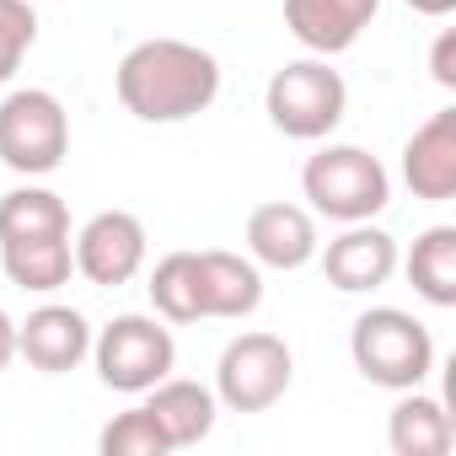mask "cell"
<instances>
[{"label":"cell","mask_w":456,"mask_h":456,"mask_svg":"<svg viewBox=\"0 0 456 456\" xmlns=\"http://www.w3.org/2000/svg\"><path fill=\"white\" fill-rule=\"evenodd\" d=\"M113 92L140 124H188L220 97V60L183 38H145L118 60Z\"/></svg>","instance_id":"obj_1"},{"label":"cell","mask_w":456,"mask_h":456,"mask_svg":"<svg viewBox=\"0 0 456 456\" xmlns=\"http://www.w3.org/2000/svg\"><path fill=\"white\" fill-rule=\"evenodd\" d=\"M349 354H354V370L370 387H387V392L424 387V376L435 370V338L403 306H370V312H360L354 328H349Z\"/></svg>","instance_id":"obj_2"},{"label":"cell","mask_w":456,"mask_h":456,"mask_svg":"<svg viewBox=\"0 0 456 456\" xmlns=\"http://www.w3.org/2000/svg\"><path fill=\"white\" fill-rule=\"evenodd\" d=\"M301 193L312 199V215L354 225V220H376L392 204V177L365 145H322L301 167Z\"/></svg>","instance_id":"obj_3"},{"label":"cell","mask_w":456,"mask_h":456,"mask_svg":"<svg viewBox=\"0 0 456 456\" xmlns=\"http://www.w3.org/2000/svg\"><path fill=\"white\" fill-rule=\"evenodd\" d=\"M264 113L280 134L290 140H328L344 113H349V86L344 76L328 65V60H290L285 70L269 76V92H264Z\"/></svg>","instance_id":"obj_4"},{"label":"cell","mask_w":456,"mask_h":456,"mask_svg":"<svg viewBox=\"0 0 456 456\" xmlns=\"http://www.w3.org/2000/svg\"><path fill=\"white\" fill-rule=\"evenodd\" d=\"M92 360H97L102 387H113V392H124V397H140V392H151L161 376H172V365H177V338H172L167 317L124 312V317H113L102 333H92Z\"/></svg>","instance_id":"obj_5"},{"label":"cell","mask_w":456,"mask_h":456,"mask_svg":"<svg viewBox=\"0 0 456 456\" xmlns=\"http://www.w3.org/2000/svg\"><path fill=\"white\" fill-rule=\"evenodd\" d=\"M70 156V113L44 86H17L0 102V161L17 177H49Z\"/></svg>","instance_id":"obj_6"},{"label":"cell","mask_w":456,"mask_h":456,"mask_svg":"<svg viewBox=\"0 0 456 456\" xmlns=\"http://www.w3.org/2000/svg\"><path fill=\"white\" fill-rule=\"evenodd\" d=\"M296 381L290 344L280 333H237L215 360V397L232 413H269Z\"/></svg>","instance_id":"obj_7"},{"label":"cell","mask_w":456,"mask_h":456,"mask_svg":"<svg viewBox=\"0 0 456 456\" xmlns=\"http://www.w3.org/2000/svg\"><path fill=\"white\" fill-rule=\"evenodd\" d=\"M76 274H86L92 285L113 290V285H129L140 269H145V253H151V237H145V220L129 215V209H102L92 215L81 232H76Z\"/></svg>","instance_id":"obj_8"},{"label":"cell","mask_w":456,"mask_h":456,"mask_svg":"<svg viewBox=\"0 0 456 456\" xmlns=\"http://www.w3.org/2000/svg\"><path fill=\"white\" fill-rule=\"evenodd\" d=\"M397 264H403V258H397V237L381 232V225H370V220L344 225V237H333L328 253H322V274H328V285L344 290V296L381 290V285L397 274Z\"/></svg>","instance_id":"obj_9"},{"label":"cell","mask_w":456,"mask_h":456,"mask_svg":"<svg viewBox=\"0 0 456 456\" xmlns=\"http://www.w3.org/2000/svg\"><path fill=\"white\" fill-rule=\"evenodd\" d=\"M248 253L264 269H306L317 258V215L290 199H269L248 215Z\"/></svg>","instance_id":"obj_10"},{"label":"cell","mask_w":456,"mask_h":456,"mask_svg":"<svg viewBox=\"0 0 456 456\" xmlns=\"http://www.w3.org/2000/svg\"><path fill=\"white\" fill-rule=\"evenodd\" d=\"M376 12H381V0H285V28L306 54L333 60L360 44Z\"/></svg>","instance_id":"obj_11"},{"label":"cell","mask_w":456,"mask_h":456,"mask_svg":"<svg viewBox=\"0 0 456 456\" xmlns=\"http://www.w3.org/2000/svg\"><path fill=\"white\" fill-rule=\"evenodd\" d=\"M193 296H199V317H253L258 301H264V274L253 258L242 253H193Z\"/></svg>","instance_id":"obj_12"},{"label":"cell","mask_w":456,"mask_h":456,"mask_svg":"<svg viewBox=\"0 0 456 456\" xmlns=\"http://www.w3.org/2000/svg\"><path fill=\"white\" fill-rule=\"evenodd\" d=\"M17 354L44 376H65L92 354V322L76 306H38L17 322Z\"/></svg>","instance_id":"obj_13"},{"label":"cell","mask_w":456,"mask_h":456,"mask_svg":"<svg viewBox=\"0 0 456 456\" xmlns=\"http://www.w3.org/2000/svg\"><path fill=\"white\" fill-rule=\"evenodd\" d=\"M403 183L424 204L456 199V108H440L413 129L403 145Z\"/></svg>","instance_id":"obj_14"},{"label":"cell","mask_w":456,"mask_h":456,"mask_svg":"<svg viewBox=\"0 0 456 456\" xmlns=\"http://www.w3.org/2000/svg\"><path fill=\"white\" fill-rule=\"evenodd\" d=\"M140 397H145V413L161 424V435H167L172 451L199 445V440L215 429V413H220L215 387H204V381H183V376H161V381H156L151 392H140Z\"/></svg>","instance_id":"obj_15"},{"label":"cell","mask_w":456,"mask_h":456,"mask_svg":"<svg viewBox=\"0 0 456 456\" xmlns=\"http://www.w3.org/2000/svg\"><path fill=\"white\" fill-rule=\"evenodd\" d=\"M387 445H392V456H451L456 429H451L445 403L419 387L397 392V408L387 419Z\"/></svg>","instance_id":"obj_16"},{"label":"cell","mask_w":456,"mask_h":456,"mask_svg":"<svg viewBox=\"0 0 456 456\" xmlns=\"http://www.w3.org/2000/svg\"><path fill=\"white\" fill-rule=\"evenodd\" d=\"M44 237H70V209L54 188H12L0 199V248L6 242H44Z\"/></svg>","instance_id":"obj_17"},{"label":"cell","mask_w":456,"mask_h":456,"mask_svg":"<svg viewBox=\"0 0 456 456\" xmlns=\"http://www.w3.org/2000/svg\"><path fill=\"white\" fill-rule=\"evenodd\" d=\"M0 269H6V280H12L17 290L49 296V290H60V285H70V274H76V248H70V237L6 242V248H0Z\"/></svg>","instance_id":"obj_18"},{"label":"cell","mask_w":456,"mask_h":456,"mask_svg":"<svg viewBox=\"0 0 456 456\" xmlns=\"http://www.w3.org/2000/svg\"><path fill=\"white\" fill-rule=\"evenodd\" d=\"M408 285L429 301V306H456V225H429L419 232L413 253H408Z\"/></svg>","instance_id":"obj_19"},{"label":"cell","mask_w":456,"mask_h":456,"mask_svg":"<svg viewBox=\"0 0 456 456\" xmlns=\"http://www.w3.org/2000/svg\"><path fill=\"white\" fill-rule=\"evenodd\" d=\"M151 306L167 322H199V296H193V253H167L151 269Z\"/></svg>","instance_id":"obj_20"},{"label":"cell","mask_w":456,"mask_h":456,"mask_svg":"<svg viewBox=\"0 0 456 456\" xmlns=\"http://www.w3.org/2000/svg\"><path fill=\"white\" fill-rule=\"evenodd\" d=\"M97 445H102V456H167V451H172L167 435H161V424L145 413V403L129 408V413H118V419L97 435Z\"/></svg>","instance_id":"obj_21"},{"label":"cell","mask_w":456,"mask_h":456,"mask_svg":"<svg viewBox=\"0 0 456 456\" xmlns=\"http://www.w3.org/2000/svg\"><path fill=\"white\" fill-rule=\"evenodd\" d=\"M38 38V12L28 0H0V86H6Z\"/></svg>","instance_id":"obj_22"},{"label":"cell","mask_w":456,"mask_h":456,"mask_svg":"<svg viewBox=\"0 0 456 456\" xmlns=\"http://www.w3.org/2000/svg\"><path fill=\"white\" fill-rule=\"evenodd\" d=\"M429 76H435L445 92H456V28H445V33L435 38V49H429Z\"/></svg>","instance_id":"obj_23"},{"label":"cell","mask_w":456,"mask_h":456,"mask_svg":"<svg viewBox=\"0 0 456 456\" xmlns=\"http://www.w3.org/2000/svg\"><path fill=\"white\" fill-rule=\"evenodd\" d=\"M17 360V322H12V312L0 306V370H6Z\"/></svg>","instance_id":"obj_24"},{"label":"cell","mask_w":456,"mask_h":456,"mask_svg":"<svg viewBox=\"0 0 456 456\" xmlns=\"http://www.w3.org/2000/svg\"><path fill=\"white\" fill-rule=\"evenodd\" d=\"M408 12H419V17H451L456 12V0H403Z\"/></svg>","instance_id":"obj_25"}]
</instances>
